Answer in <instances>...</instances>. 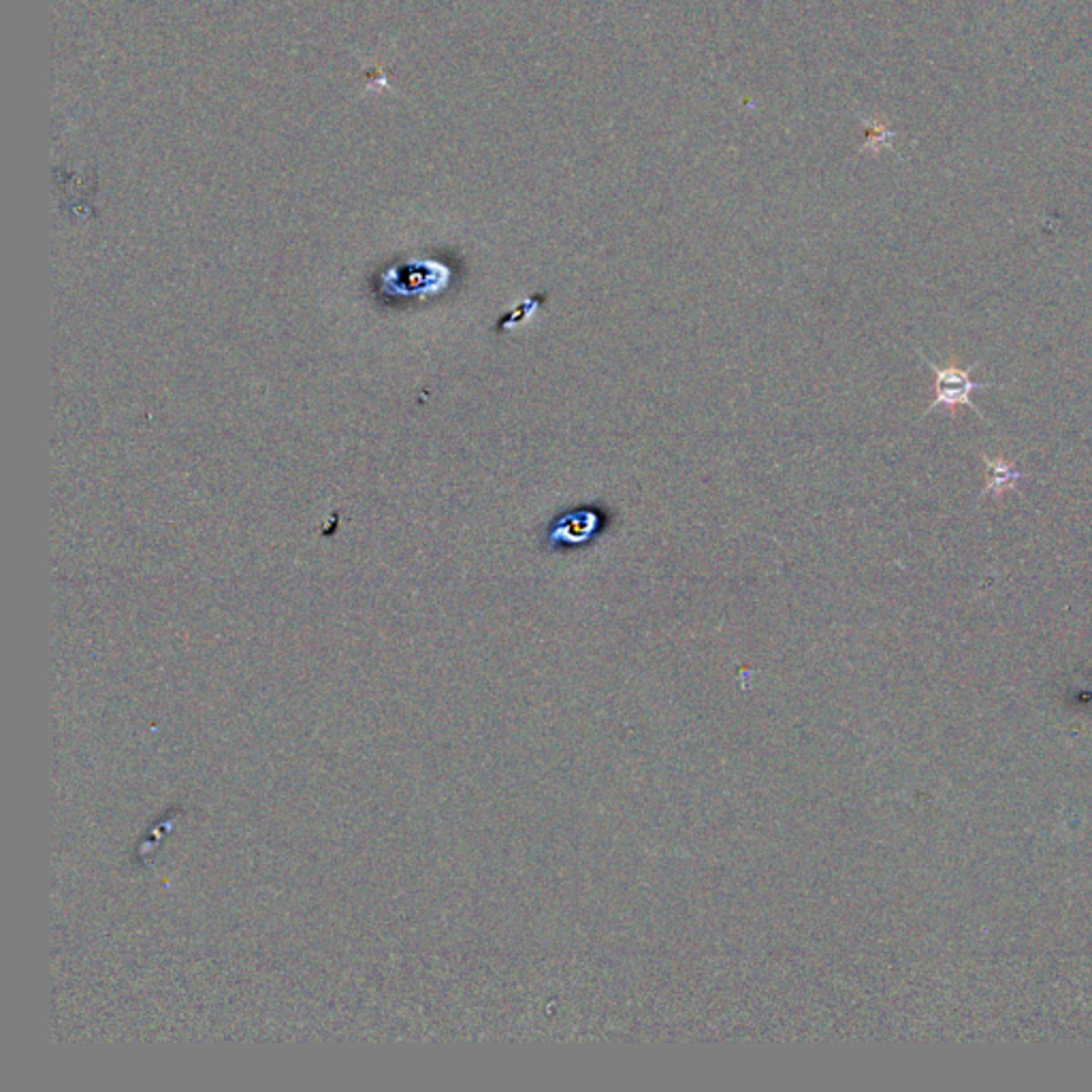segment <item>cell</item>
<instances>
[{
	"mask_svg": "<svg viewBox=\"0 0 1092 1092\" xmlns=\"http://www.w3.org/2000/svg\"><path fill=\"white\" fill-rule=\"evenodd\" d=\"M981 460L986 463V474H988L981 497H996V500H999V497L1005 495L1007 491H1018V482L1029 478V474H1024V471H1020L1014 463H1007L1003 460H990L988 455H981Z\"/></svg>",
	"mask_w": 1092,
	"mask_h": 1092,
	"instance_id": "cell-2",
	"label": "cell"
},
{
	"mask_svg": "<svg viewBox=\"0 0 1092 1092\" xmlns=\"http://www.w3.org/2000/svg\"><path fill=\"white\" fill-rule=\"evenodd\" d=\"M926 361V366L933 370L935 374V401L930 403L928 410L924 412L930 414L937 408H948L950 412H954L959 406H966L970 410H975L979 419H983L981 410L975 406L973 401V393L975 390H981V388H994L999 384H988V382H975L973 380V370L977 368V363H973V366L966 368V370H959V368H939L937 363L930 361L928 357H922Z\"/></svg>",
	"mask_w": 1092,
	"mask_h": 1092,
	"instance_id": "cell-1",
	"label": "cell"
},
{
	"mask_svg": "<svg viewBox=\"0 0 1092 1092\" xmlns=\"http://www.w3.org/2000/svg\"><path fill=\"white\" fill-rule=\"evenodd\" d=\"M593 525H596V517L589 515V512H578V515H574V530L572 525H568V521L561 519L552 536H555V543H578L585 541V536L591 534Z\"/></svg>",
	"mask_w": 1092,
	"mask_h": 1092,
	"instance_id": "cell-3",
	"label": "cell"
}]
</instances>
